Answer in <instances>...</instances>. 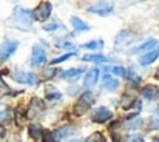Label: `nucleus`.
I'll return each instance as SVG.
<instances>
[{
  "instance_id": "nucleus-1",
  "label": "nucleus",
  "mask_w": 159,
  "mask_h": 142,
  "mask_svg": "<svg viewBox=\"0 0 159 142\" xmlns=\"http://www.w3.org/2000/svg\"><path fill=\"white\" fill-rule=\"evenodd\" d=\"M31 23H33V16H31V11L28 9H23L20 6H16L14 8V12L9 19V25L11 26H16L19 30H23V31H28L31 28Z\"/></svg>"
},
{
  "instance_id": "nucleus-2",
  "label": "nucleus",
  "mask_w": 159,
  "mask_h": 142,
  "mask_svg": "<svg viewBox=\"0 0 159 142\" xmlns=\"http://www.w3.org/2000/svg\"><path fill=\"white\" fill-rule=\"evenodd\" d=\"M50 14H51V3H50V2L40 3V5L34 9V11H31L33 19H36V20H39V22L47 20V19L50 17Z\"/></svg>"
},
{
  "instance_id": "nucleus-3",
  "label": "nucleus",
  "mask_w": 159,
  "mask_h": 142,
  "mask_svg": "<svg viewBox=\"0 0 159 142\" xmlns=\"http://www.w3.org/2000/svg\"><path fill=\"white\" fill-rule=\"evenodd\" d=\"M45 62H47V51L40 45H36L33 48V53H31V65L39 66V65H42Z\"/></svg>"
},
{
  "instance_id": "nucleus-4",
  "label": "nucleus",
  "mask_w": 159,
  "mask_h": 142,
  "mask_svg": "<svg viewBox=\"0 0 159 142\" xmlns=\"http://www.w3.org/2000/svg\"><path fill=\"white\" fill-rule=\"evenodd\" d=\"M113 117V114H111V111L105 108V107H98L94 111H93V116H91V119L94 121V122H98V124H104L107 121H110Z\"/></svg>"
},
{
  "instance_id": "nucleus-5",
  "label": "nucleus",
  "mask_w": 159,
  "mask_h": 142,
  "mask_svg": "<svg viewBox=\"0 0 159 142\" xmlns=\"http://www.w3.org/2000/svg\"><path fill=\"white\" fill-rule=\"evenodd\" d=\"M12 77L17 80V82H23V84H28V85H36L37 84V79L33 73H23V71H16L12 73Z\"/></svg>"
},
{
  "instance_id": "nucleus-6",
  "label": "nucleus",
  "mask_w": 159,
  "mask_h": 142,
  "mask_svg": "<svg viewBox=\"0 0 159 142\" xmlns=\"http://www.w3.org/2000/svg\"><path fill=\"white\" fill-rule=\"evenodd\" d=\"M17 42H8L5 47H3V49L0 51V62H3V60H6L16 49H17Z\"/></svg>"
},
{
  "instance_id": "nucleus-7",
  "label": "nucleus",
  "mask_w": 159,
  "mask_h": 142,
  "mask_svg": "<svg viewBox=\"0 0 159 142\" xmlns=\"http://www.w3.org/2000/svg\"><path fill=\"white\" fill-rule=\"evenodd\" d=\"M98 79H99V70L94 68V70L87 73V76L84 79V84H85V87H93V85H96Z\"/></svg>"
},
{
  "instance_id": "nucleus-8",
  "label": "nucleus",
  "mask_w": 159,
  "mask_h": 142,
  "mask_svg": "<svg viewBox=\"0 0 159 142\" xmlns=\"http://www.w3.org/2000/svg\"><path fill=\"white\" fill-rule=\"evenodd\" d=\"M158 57H159V48H156V49H153V51L144 54V56L139 59V63H141V65H150V63L155 62Z\"/></svg>"
},
{
  "instance_id": "nucleus-9",
  "label": "nucleus",
  "mask_w": 159,
  "mask_h": 142,
  "mask_svg": "<svg viewBox=\"0 0 159 142\" xmlns=\"http://www.w3.org/2000/svg\"><path fill=\"white\" fill-rule=\"evenodd\" d=\"M111 11H113V6H111V5H107V3L88 8V12H94V14H99V16H107V14H110Z\"/></svg>"
},
{
  "instance_id": "nucleus-10",
  "label": "nucleus",
  "mask_w": 159,
  "mask_h": 142,
  "mask_svg": "<svg viewBox=\"0 0 159 142\" xmlns=\"http://www.w3.org/2000/svg\"><path fill=\"white\" fill-rule=\"evenodd\" d=\"M142 94L148 100H156L159 97V88H156L155 85H148V87H145L142 90Z\"/></svg>"
},
{
  "instance_id": "nucleus-11",
  "label": "nucleus",
  "mask_w": 159,
  "mask_h": 142,
  "mask_svg": "<svg viewBox=\"0 0 159 142\" xmlns=\"http://www.w3.org/2000/svg\"><path fill=\"white\" fill-rule=\"evenodd\" d=\"M117 87H119V82H117L114 77H111L110 74H105V77H104V88L113 91V90H116Z\"/></svg>"
},
{
  "instance_id": "nucleus-12",
  "label": "nucleus",
  "mask_w": 159,
  "mask_h": 142,
  "mask_svg": "<svg viewBox=\"0 0 159 142\" xmlns=\"http://www.w3.org/2000/svg\"><path fill=\"white\" fill-rule=\"evenodd\" d=\"M156 45H158V40L152 39V40H147L145 44H142V45H139V47L133 48V49H131V53H142V51H147V49H152V48H155Z\"/></svg>"
},
{
  "instance_id": "nucleus-13",
  "label": "nucleus",
  "mask_w": 159,
  "mask_h": 142,
  "mask_svg": "<svg viewBox=\"0 0 159 142\" xmlns=\"http://www.w3.org/2000/svg\"><path fill=\"white\" fill-rule=\"evenodd\" d=\"M85 62H96V63H102V62H108L110 59L102 56V54H88V56H84L82 57Z\"/></svg>"
},
{
  "instance_id": "nucleus-14",
  "label": "nucleus",
  "mask_w": 159,
  "mask_h": 142,
  "mask_svg": "<svg viewBox=\"0 0 159 142\" xmlns=\"http://www.w3.org/2000/svg\"><path fill=\"white\" fill-rule=\"evenodd\" d=\"M43 128H42V125H39V124H33L31 127H30V135L34 138V139H39V138H42L43 136Z\"/></svg>"
},
{
  "instance_id": "nucleus-15",
  "label": "nucleus",
  "mask_w": 159,
  "mask_h": 142,
  "mask_svg": "<svg viewBox=\"0 0 159 142\" xmlns=\"http://www.w3.org/2000/svg\"><path fill=\"white\" fill-rule=\"evenodd\" d=\"M71 23H73L76 31H87V30H90V26L85 22H82L80 19H77V17H71Z\"/></svg>"
},
{
  "instance_id": "nucleus-16",
  "label": "nucleus",
  "mask_w": 159,
  "mask_h": 142,
  "mask_svg": "<svg viewBox=\"0 0 159 142\" xmlns=\"http://www.w3.org/2000/svg\"><path fill=\"white\" fill-rule=\"evenodd\" d=\"M80 74H82V70H66V71H63V73L60 74V77L71 80V79H77Z\"/></svg>"
},
{
  "instance_id": "nucleus-17",
  "label": "nucleus",
  "mask_w": 159,
  "mask_h": 142,
  "mask_svg": "<svg viewBox=\"0 0 159 142\" xmlns=\"http://www.w3.org/2000/svg\"><path fill=\"white\" fill-rule=\"evenodd\" d=\"M60 91H57V90H54V88H47V99H50V100H60Z\"/></svg>"
},
{
  "instance_id": "nucleus-18",
  "label": "nucleus",
  "mask_w": 159,
  "mask_h": 142,
  "mask_svg": "<svg viewBox=\"0 0 159 142\" xmlns=\"http://www.w3.org/2000/svg\"><path fill=\"white\" fill-rule=\"evenodd\" d=\"M90 108V105H87V103H84L82 100H79L77 103H76V107H74V113L76 114H84V113H87V110Z\"/></svg>"
},
{
  "instance_id": "nucleus-19",
  "label": "nucleus",
  "mask_w": 159,
  "mask_h": 142,
  "mask_svg": "<svg viewBox=\"0 0 159 142\" xmlns=\"http://www.w3.org/2000/svg\"><path fill=\"white\" fill-rule=\"evenodd\" d=\"M79 100H82V102L87 103V105H91V103L94 102V94H93L91 91H85V93H82Z\"/></svg>"
},
{
  "instance_id": "nucleus-20",
  "label": "nucleus",
  "mask_w": 159,
  "mask_h": 142,
  "mask_svg": "<svg viewBox=\"0 0 159 142\" xmlns=\"http://www.w3.org/2000/svg\"><path fill=\"white\" fill-rule=\"evenodd\" d=\"M141 124H142V121H141L139 117H133V119H128V121L125 122V125H127L128 128H139Z\"/></svg>"
},
{
  "instance_id": "nucleus-21",
  "label": "nucleus",
  "mask_w": 159,
  "mask_h": 142,
  "mask_svg": "<svg viewBox=\"0 0 159 142\" xmlns=\"http://www.w3.org/2000/svg\"><path fill=\"white\" fill-rule=\"evenodd\" d=\"M125 74H127V73H125ZM127 76H128V79L133 82V87H139V84H141V77H139L134 71H130Z\"/></svg>"
},
{
  "instance_id": "nucleus-22",
  "label": "nucleus",
  "mask_w": 159,
  "mask_h": 142,
  "mask_svg": "<svg viewBox=\"0 0 159 142\" xmlns=\"http://www.w3.org/2000/svg\"><path fill=\"white\" fill-rule=\"evenodd\" d=\"M110 73H113V74H116V76H120V77H124L125 76V70L122 68V66H110V68H107Z\"/></svg>"
},
{
  "instance_id": "nucleus-23",
  "label": "nucleus",
  "mask_w": 159,
  "mask_h": 142,
  "mask_svg": "<svg viewBox=\"0 0 159 142\" xmlns=\"http://www.w3.org/2000/svg\"><path fill=\"white\" fill-rule=\"evenodd\" d=\"M12 119V113L9 110H3L0 111V122H9Z\"/></svg>"
},
{
  "instance_id": "nucleus-24",
  "label": "nucleus",
  "mask_w": 159,
  "mask_h": 142,
  "mask_svg": "<svg viewBox=\"0 0 159 142\" xmlns=\"http://www.w3.org/2000/svg\"><path fill=\"white\" fill-rule=\"evenodd\" d=\"M74 56H76V53H66V54H63V56H60V57L54 59L53 65H56V63H60V62H65V60H68V59H71V57H74Z\"/></svg>"
},
{
  "instance_id": "nucleus-25",
  "label": "nucleus",
  "mask_w": 159,
  "mask_h": 142,
  "mask_svg": "<svg viewBox=\"0 0 159 142\" xmlns=\"http://www.w3.org/2000/svg\"><path fill=\"white\" fill-rule=\"evenodd\" d=\"M124 142H144V138L139 135H127Z\"/></svg>"
},
{
  "instance_id": "nucleus-26",
  "label": "nucleus",
  "mask_w": 159,
  "mask_h": 142,
  "mask_svg": "<svg viewBox=\"0 0 159 142\" xmlns=\"http://www.w3.org/2000/svg\"><path fill=\"white\" fill-rule=\"evenodd\" d=\"M101 47H102V42H101V40L88 42V44H85V45H84V48H87V49H99Z\"/></svg>"
},
{
  "instance_id": "nucleus-27",
  "label": "nucleus",
  "mask_w": 159,
  "mask_h": 142,
  "mask_svg": "<svg viewBox=\"0 0 159 142\" xmlns=\"http://www.w3.org/2000/svg\"><path fill=\"white\" fill-rule=\"evenodd\" d=\"M131 100H133V99H131L130 96H124V97H122V108H124V110L131 108Z\"/></svg>"
},
{
  "instance_id": "nucleus-28",
  "label": "nucleus",
  "mask_w": 159,
  "mask_h": 142,
  "mask_svg": "<svg viewBox=\"0 0 159 142\" xmlns=\"http://www.w3.org/2000/svg\"><path fill=\"white\" fill-rule=\"evenodd\" d=\"M43 142H57L56 139H54V136H53V133L51 131H47V133H43Z\"/></svg>"
},
{
  "instance_id": "nucleus-29",
  "label": "nucleus",
  "mask_w": 159,
  "mask_h": 142,
  "mask_svg": "<svg viewBox=\"0 0 159 142\" xmlns=\"http://www.w3.org/2000/svg\"><path fill=\"white\" fill-rule=\"evenodd\" d=\"M54 74H56V70H54V68H48L47 71H43V77H45V79H51Z\"/></svg>"
},
{
  "instance_id": "nucleus-30",
  "label": "nucleus",
  "mask_w": 159,
  "mask_h": 142,
  "mask_svg": "<svg viewBox=\"0 0 159 142\" xmlns=\"http://www.w3.org/2000/svg\"><path fill=\"white\" fill-rule=\"evenodd\" d=\"M60 25L59 23H50V25H45L43 28H45V31H54V30H57Z\"/></svg>"
},
{
  "instance_id": "nucleus-31",
  "label": "nucleus",
  "mask_w": 159,
  "mask_h": 142,
  "mask_svg": "<svg viewBox=\"0 0 159 142\" xmlns=\"http://www.w3.org/2000/svg\"><path fill=\"white\" fill-rule=\"evenodd\" d=\"M0 87H5V84H3V80L0 79Z\"/></svg>"
},
{
  "instance_id": "nucleus-32",
  "label": "nucleus",
  "mask_w": 159,
  "mask_h": 142,
  "mask_svg": "<svg viewBox=\"0 0 159 142\" xmlns=\"http://www.w3.org/2000/svg\"><path fill=\"white\" fill-rule=\"evenodd\" d=\"M153 142H159V136H158V138H155V139H153Z\"/></svg>"
},
{
  "instance_id": "nucleus-33",
  "label": "nucleus",
  "mask_w": 159,
  "mask_h": 142,
  "mask_svg": "<svg viewBox=\"0 0 159 142\" xmlns=\"http://www.w3.org/2000/svg\"><path fill=\"white\" fill-rule=\"evenodd\" d=\"M156 77H158V79H159V70H158V71H156Z\"/></svg>"
},
{
  "instance_id": "nucleus-34",
  "label": "nucleus",
  "mask_w": 159,
  "mask_h": 142,
  "mask_svg": "<svg viewBox=\"0 0 159 142\" xmlns=\"http://www.w3.org/2000/svg\"><path fill=\"white\" fill-rule=\"evenodd\" d=\"M71 142H82V141H71Z\"/></svg>"
}]
</instances>
